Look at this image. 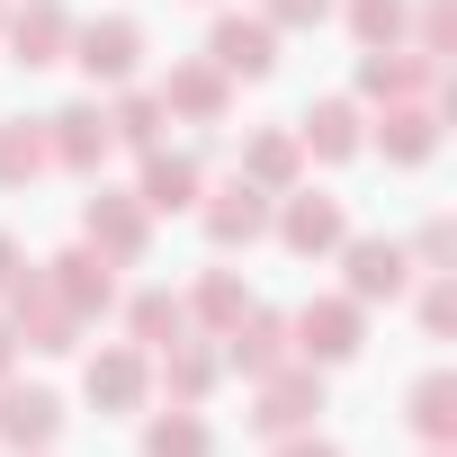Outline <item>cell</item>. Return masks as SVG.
<instances>
[{"instance_id":"cell-1","label":"cell","mask_w":457,"mask_h":457,"mask_svg":"<svg viewBox=\"0 0 457 457\" xmlns=\"http://www.w3.org/2000/svg\"><path fill=\"white\" fill-rule=\"evenodd\" d=\"M72 63H81L90 81H135L144 28H135V19H90V28H72Z\"/></svg>"},{"instance_id":"cell-2","label":"cell","mask_w":457,"mask_h":457,"mask_svg":"<svg viewBox=\"0 0 457 457\" xmlns=\"http://www.w3.org/2000/svg\"><path fill=\"white\" fill-rule=\"evenodd\" d=\"M323 412V377H305V368H270L261 377V412H252V430L261 439H287V430H305Z\"/></svg>"},{"instance_id":"cell-3","label":"cell","mask_w":457,"mask_h":457,"mask_svg":"<svg viewBox=\"0 0 457 457\" xmlns=\"http://www.w3.org/2000/svg\"><path fill=\"white\" fill-rule=\"evenodd\" d=\"M206 63H215L224 81H261V72L278 63V28H270V19H215Z\"/></svg>"},{"instance_id":"cell-4","label":"cell","mask_w":457,"mask_h":457,"mask_svg":"<svg viewBox=\"0 0 457 457\" xmlns=\"http://www.w3.org/2000/svg\"><path fill=\"white\" fill-rule=\"evenodd\" d=\"M46 144H54V162H63V170H99V162H108V144H117V126H108V108H99V99H72L63 117H46Z\"/></svg>"},{"instance_id":"cell-5","label":"cell","mask_w":457,"mask_h":457,"mask_svg":"<svg viewBox=\"0 0 457 457\" xmlns=\"http://www.w3.org/2000/svg\"><path fill=\"white\" fill-rule=\"evenodd\" d=\"M81 243H90V252H108V261H144V197L99 188V197H90V215H81Z\"/></svg>"},{"instance_id":"cell-6","label":"cell","mask_w":457,"mask_h":457,"mask_svg":"<svg viewBox=\"0 0 457 457\" xmlns=\"http://www.w3.org/2000/svg\"><path fill=\"white\" fill-rule=\"evenodd\" d=\"M197 215H206V243H215V252H234V243H261V234H270V188L234 179V188H215Z\"/></svg>"},{"instance_id":"cell-7","label":"cell","mask_w":457,"mask_h":457,"mask_svg":"<svg viewBox=\"0 0 457 457\" xmlns=\"http://www.w3.org/2000/svg\"><path fill=\"white\" fill-rule=\"evenodd\" d=\"M287 332H296V350H305V359H323V368H332V359H350V350H359V296H314Z\"/></svg>"},{"instance_id":"cell-8","label":"cell","mask_w":457,"mask_h":457,"mask_svg":"<svg viewBox=\"0 0 457 457\" xmlns=\"http://www.w3.org/2000/svg\"><path fill=\"white\" fill-rule=\"evenodd\" d=\"M278 243L287 252H341L350 243V215H341V197H323V188H305V197H287V215H278Z\"/></svg>"},{"instance_id":"cell-9","label":"cell","mask_w":457,"mask_h":457,"mask_svg":"<svg viewBox=\"0 0 457 457\" xmlns=\"http://www.w3.org/2000/svg\"><path fill=\"white\" fill-rule=\"evenodd\" d=\"M46 287H54V296H63V305H72L81 323L117 305V278H108V252H90V243H72V252L54 261V278H46Z\"/></svg>"},{"instance_id":"cell-10","label":"cell","mask_w":457,"mask_h":457,"mask_svg":"<svg viewBox=\"0 0 457 457\" xmlns=\"http://www.w3.org/2000/svg\"><path fill=\"white\" fill-rule=\"evenodd\" d=\"M153 99H162L170 117H197V126H215L224 108H234V81H224L215 63H170V81H162Z\"/></svg>"},{"instance_id":"cell-11","label":"cell","mask_w":457,"mask_h":457,"mask_svg":"<svg viewBox=\"0 0 457 457\" xmlns=\"http://www.w3.org/2000/svg\"><path fill=\"white\" fill-rule=\"evenodd\" d=\"M197 153H162V144H144V215H179V206H197Z\"/></svg>"},{"instance_id":"cell-12","label":"cell","mask_w":457,"mask_h":457,"mask_svg":"<svg viewBox=\"0 0 457 457\" xmlns=\"http://www.w3.org/2000/svg\"><path fill=\"white\" fill-rule=\"evenodd\" d=\"M341 261H350V296H359V305H377V296H403V278H412L403 243H377V234L341 243Z\"/></svg>"},{"instance_id":"cell-13","label":"cell","mask_w":457,"mask_h":457,"mask_svg":"<svg viewBox=\"0 0 457 457\" xmlns=\"http://www.w3.org/2000/svg\"><path fill=\"white\" fill-rule=\"evenodd\" d=\"M10 46H19L28 72H37V63H63V54H72V10H63V0H28V10L10 19Z\"/></svg>"},{"instance_id":"cell-14","label":"cell","mask_w":457,"mask_h":457,"mask_svg":"<svg viewBox=\"0 0 457 457\" xmlns=\"http://www.w3.org/2000/svg\"><path fill=\"white\" fill-rule=\"evenodd\" d=\"M54 430H63V403L46 386H0V439L10 448H46Z\"/></svg>"},{"instance_id":"cell-15","label":"cell","mask_w":457,"mask_h":457,"mask_svg":"<svg viewBox=\"0 0 457 457\" xmlns=\"http://www.w3.org/2000/svg\"><path fill=\"white\" fill-rule=\"evenodd\" d=\"M224 359H234L243 377L287 368V323H278V314H234V323H224Z\"/></svg>"},{"instance_id":"cell-16","label":"cell","mask_w":457,"mask_h":457,"mask_svg":"<svg viewBox=\"0 0 457 457\" xmlns=\"http://www.w3.org/2000/svg\"><path fill=\"white\" fill-rule=\"evenodd\" d=\"M359 90H368V99H421V90H430V54L368 46V63H359Z\"/></svg>"},{"instance_id":"cell-17","label":"cell","mask_w":457,"mask_h":457,"mask_svg":"<svg viewBox=\"0 0 457 457\" xmlns=\"http://www.w3.org/2000/svg\"><path fill=\"white\" fill-rule=\"evenodd\" d=\"M144 386H153L144 350H99V359H90V403H108V412H135V403H144Z\"/></svg>"},{"instance_id":"cell-18","label":"cell","mask_w":457,"mask_h":457,"mask_svg":"<svg viewBox=\"0 0 457 457\" xmlns=\"http://www.w3.org/2000/svg\"><path fill=\"white\" fill-rule=\"evenodd\" d=\"M296 153L350 162V153H359V108H350V99H323V108H305V126H296Z\"/></svg>"},{"instance_id":"cell-19","label":"cell","mask_w":457,"mask_h":457,"mask_svg":"<svg viewBox=\"0 0 457 457\" xmlns=\"http://www.w3.org/2000/svg\"><path fill=\"white\" fill-rule=\"evenodd\" d=\"M377 144H386V162H430L439 117H430L421 99H395V108H386V126H377Z\"/></svg>"},{"instance_id":"cell-20","label":"cell","mask_w":457,"mask_h":457,"mask_svg":"<svg viewBox=\"0 0 457 457\" xmlns=\"http://www.w3.org/2000/svg\"><path fill=\"white\" fill-rule=\"evenodd\" d=\"M37 170H54V144H46V126H0V188H19V179H37Z\"/></svg>"},{"instance_id":"cell-21","label":"cell","mask_w":457,"mask_h":457,"mask_svg":"<svg viewBox=\"0 0 457 457\" xmlns=\"http://www.w3.org/2000/svg\"><path fill=\"white\" fill-rule=\"evenodd\" d=\"M126 323H135V341H144V350H162V341H179V332H188V305H179L170 287H144V296L126 305Z\"/></svg>"},{"instance_id":"cell-22","label":"cell","mask_w":457,"mask_h":457,"mask_svg":"<svg viewBox=\"0 0 457 457\" xmlns=\"http://www.w3.org/2000/svg\"><path fill=\"white\" fill-rule=\"evenodd\" d=\"M206 448H215V439H206V421H197L188 403H179V412H162V421L144 430V457H206Z\"/></svg>"},{"instance_id":"cell-23","label":"cell","mask_w":457,"mask_h":457,"mask_svg":"<svg viewBox=\"0 0 457 457\" xmlns=\"http://www.w3.org/2000/svg\"><path fill=\"white\" fill-rule=\"evenodd\" d=\"M412 430H421V439H448V430H457V386H448L439 368L412 386Z\"/></svg>"},{"instance_id":"cell-24","label":"cell","mask_w":457,"mask_h":457,"mask_svg":"<svg viewBox=\"0 0 457 457\" xmlns=\"http://www.w3.org/2000/svg\"><path fill=\"white\" fill-rule=\"evenodd\" d=\"M108 126H117V144L144 153V144H162V99H153V90H126V99L108 108Z\"/></svg>"},{"instance_id":"cell-25","label":"cell","mask_w":457,"mask_h":457,"mask_svg":"<svg viewBox=\"0 0 457 457\" xmlns=\"http://www.w3.org/2000/svg\"><path fill=\"white\" fill-rule=\"evenodd\" d=\"M243 179H252V188H287V179H296V135H261V144L243 153Z\"/></svg>"},{"instance_id":"cell-26","label":"cell","mask_w":457,"mask_h":457,"mask_svg":"<svg viewBox=\"0 0 457 457\" xmlns=\"http://www.w3.org/2000/svg\"><path fill=\"white\" fill-rule=\"evenodd\" d=\"M162 377H170V395H179V403H197V395L215 386V350H188V341H170Z\"/></svg>"},{"instance_id":"cell-27","label":"cell","mask_w":457,"mask_h":457,"mask_svg":"<svg viewBox=\"0 0 457 457\" xmlns=\"http://www.w3.org/2000/svg\"><path fill=\"white\" fill-rule=\"evenodd\" d=\"M234 314H243V278H234V270H206V278H197V323L224 332Z\"/></svg>"},{"instance_id":"cell-28","label":"cell","mask_w":457,"mask_h":457,"mask_svg":"<svg viewBox=\"0 0 457 457\" xmlns=\"http://www.w3.org/2000/svg\"><path fill=\"white\" fill-rule=\"evenodd\" d=\"M350 28H359V46H395L403 37V0H350Z\"/></svg>"},{"instance_id":"cell-29","label":"cell","mask_w":457,"mask_h":457,"mask_svg":"<svg viewBox=\"0 0 457 457\" xmlns=\"http://www.w3.org/2000/svg\"><path fill=\"white\" fill-rule=\"evenodd\" d=\"M332 0H270V28H323Z\"/></svg>"},{"instance_id":"cell-30","label":"cell","mask_w":457,"mask_h":457,"mask_svg":"<svg viewBox=\"0 0 457 457\" xmlns=\"http://www.w3.org/2000/svg\"><path fill=\"white\" fill-rule=\"evenodd\" d=\"M448 314H457V287H448V278H439V287H430V296H421V323H430V332H448Z\"/></svg>"},{"instance_id":"cell-31","label":"cell","mask_w":457,"mask_h":457,"mask_svg":"<svg viewBox=\"0 0 457 457\" xmlns=\"http://www.w3.org/2000/svg\"><path fill=\"white\" fill-rule=\"evenodd\" d=\"M19 278H28V252H19V234H0V296H10Z\"/></svg>"},{"instance_id":"cell-32","label":"cell","mask_w":457,"mask_h":457,"mask_svg":"<svg viewBox=\"0 0 457 457\" xmlns=\"http://www.w3.org/2000/svg\"><path fill=\"white\" fill-rule=\"evenodd\" d=\"M278 457H341V448H332V439H287Z\"/></svg>"},{"instance_id":"cell-33","label":"cell","mask_w":457,"mask_h":457,"mask_svg":"<svg viewBox=\"0 0 457 457\" xmlns=\"http://www.w3.org/2000/svg\"><path fill=\"white\" fill-rule=\"evenodd\" d=\"M10 359H19V332H10V314H0V377H10Z\"/></svg>"},{"instance_id":"cell-34","label":"cell","mask_w":457,"mask_h":457,"mask_svg":"<svg viewBox=\"0 0 457 457\" xmlns=\"http://www.w3.org/2000/svg\"><path fill=\"white\" fill-rule=\"evenodd\" d=\"M0 19H10V0H0Z\"/></svg>"}]
</instances>
